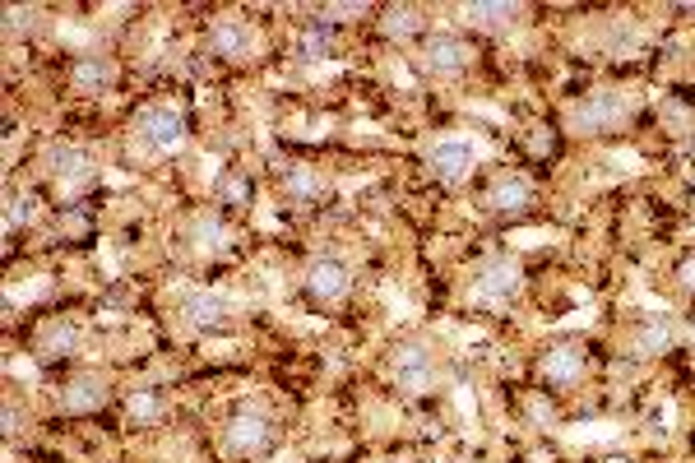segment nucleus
Listing matches in <instances>:
<instances>
[{"mask_svg": "<svg viewBox=\"0 0 695 463\" xmlns=\"http://www.w3.org/2000/svg\"><path fill=\"white\" fill-rule=\"evenodd\" d=\"M390 381L403 399H427L445 385V371H441V352L432 339L409 334L390 348Z\"/></svg>", "mask_w": 695, "mask_h": 463, "instance_id": "obj_1", "label": "nucleus"}, {"mask_svg": "<svg viewBox=\"0 0 695 463\" xmlns=\"http://www.w3.org/2000/svg\"><path fill=\"white\" fill-rule=\"evenodd\" d=\"M186 140H191V121L172 102H149L130 121V148L140 158H172V153L186 148Z\"/></svg>", "mask_w": 695, "mask_h": 463, "instance_id": "obj_2", "label": "nucleus"}, {"mask_svg": "<svg viewBox=\"0 0 695 463\" xmlns=\"http://www.w3.org/2000/svg\"><path fill=\"white\" fill-rule=\"evenodd\" d=\"M274 445H279V422L264 408L241 404L228 422H222V450L232 459H264Z\"/></svg>", "mask_w": 695, "mask_h": 463, "instance_id": "obj_3", "label": "nucleus"}, {"mask_svg": "<svg viewBox=\"0 0 695 463\" xmlns=\"http://www.w3.org/2000/svg\"><path fill=\"white\" fill-rule=\"evenodd\" d=\"M47 181H52L61 205H75L79 195H88V190L98 186V158L88 148L65 144V148H56L52 158H47Z\"/></svg>", "mask_w": 695, "mask_h": 463, "instance_id": "obj_4", "label": "nucleus"}, {"mask_svg": "<svg viewBox=\"0 0 695 463\" xmlns=\"http://www.w3.org/2000/svg\"><path fill=\"white\" fill-rule=\"evenodd\" d=\"M589 376V348L579 339H562V343H547L543 357H537V381L552 394H571L579 389Z\"/></svg>", "mask_w": 695, "mask_h": 463, "instance_id": "obj_5", "label": "nucleus"}, {"mask_svg": "<svg viewBox=\"0 0 695 463\" xmlns=\"http://www.w3.org/2000/svg\"><path fill=\"white\" fill-rule=\"evenodd\" d=\"M417 70L427 79H459L474 70V42L459 33H432L417 47Z\"/></svg>", "mask_w": 695, "mask_h": 463, "instance_id": "obj_6", "label": "nucleus"}, {"mask_svg": "<svg viewBox=\"0 0 695 463\" xmlns=\"http://www.w3.org/2000/svg\"><path fill=\"white\" fill-rule=\"evenodd\" d=\"M302 297L311 306H344L352 297V269L339 260V255H316L306 264V274H302Z\"/></svg>", "mask_w": 695, "mask_h": 463, "instance_id": "obj_7", "label": "nucleus"}, {"mask_svg": "<svg viewBox=\"0 0 695 463\" xmlns=\"http://www.w3.org/2000/svg\"><path fill=\"white\" fill-rule=\"evenodd\" d=\"M626 121H631V98L617 93V88L589 93V98L571 112V125L579 130V135H617Z\"/></svg>", "mask_w": 695, "mask_h": 463, "instance_id": "obj_8", "label": "nucleus"}, {"mask_svg": "<svg viewBox=\"0 0 695 463\" xmlns=\"http://www.w3.org/2000/svg\"><path fill=\"white\" fill-rule=\"evenodd\" d=\"M111 389L117 385H111V376H102V371H75V376L61 385L56 404L65 417H94L111 404Z\"/></svg>", "mask_w": 695, "mask_h": 463, "instance_id": "obj_9", "label": "nucleus"}, {"mask_svg": "<svg viewBox=\"0 0 695 463\" xmlns=\"http://www.w3.org/2000/svg\"><path fill=\"white\" fill-rule=\"evenodd\" d=\"M520 293H524V274H520V264H510V260H487L474 274V288H468V297L478 306H510Z\"/></svg>", "mask_w": 695, "mask_h": 463, "instance_id": "obj_10", "label": "nucleus"}, {"mask_svg": "<svg viewBox=\"0 0 695 463\" xmlns=\"http://www.w3.org/2000/svg\"><path fill=\"white\" fill-rule=\"evenodd\" d=\"M427 167H432L436 181L464 186L468 176H474V167H478V148L468 144V140H441V144L427 153Z\"/></svg>", "mask_w": 695, "mask_h": 463, "instance_id": "obj_11", "label": "nucleus"}, {"mask_svg": "<svg viewBox=\"0 0 695 463\" xmlns=\"http://www.w3.org/2000/svg\"><path fill=\"white\" fill-rule=\"evenodd\" d=\"M209 52H214L218 60H232V65L251 60V52H256V29L246 24V19H237V14L214 19V29H209Z\"/></svg>", "mask_w": 695, "mask_h": 463, "instance_id": "obj_12", "label": "nucleus"}, {"mask_svg": "<svg viewBox=\"0 0 695 463\" xmlns=\"http://www.w3.org/2000/svg\"><path fill=\"white\" fill-rule=\"evenodd\" d=\"M182 320L195 329V334H218V329L232 324V311H228V301H222L218 293L195 288V293L182 297Z\"/></svg>", "mask_w": 695, "mask_h": 463, "instance_id": "obj_13", "label": "nucleus"}, {"mask_svg": "<svg viewBox=\"0 0 695 463\" xmlns=\"http://www.w3.org/2000/svg\"><path fill=\"white\" fill-rule=\"evenodd\" d=\"M75 93H107L111 84H117V60L102 56V52H79L70 60V70H65Z\"/></svg>", "mask_w": 695, "mask_h": 463, "instance_id": "obj_14", "label": "nucleus"}, {"mask_svg": "<svg viewBox=\"0 0 695 463\" xmlns=\"http://www.w3.org/2000/svg\"><path fill=\"white\" fill-rule=\"evenodd\" d=\"M279 186L287 195V205H297V209H311V205L325 200V176L316 167H306V163H283Z\"/></svg>", "mask_w": 695, "mask_h": 463, "instance_id": "obj_15", "label": "nucleus"}, {"mask_svg": "<svg viewBox=\"0 0 695 463\" xmlns=\"http://www.w3.org/2000/svg\"><path fill=\"white\" fill-rule=\"evenodd\" d=\"M533 200H537V190H533L529 176H520V172H501L497 181L487 186V209L491 213H524Z\"/></svg>", "mask_w": 695, "mask_h": 463, "instance_id": "obj_16", "label": "nucleus"}, {"mask_svg": "<svg viewBox=\"0 0 695 463\" xmlns=\"http://www.w3.org/2000/svg\"><path fill=\"white\" fill-rule=\"evenodd\" d=\"M380 33H385V42H427L432 37V24H427V14L413 10V5H390V10H380Z\"/></svg>", "mask_w": 695, "mask_h": 463, "instance_id": "obj_17", "label": "nucleus"}, {"mask_svg": "<svg viewBox=\"0 0 695 463\" xmlns=\"http://www.w3.org/2000/svg\"><path fill=\"white\" fill-rule=\"evenodd\" d=\"M79 352V329L70 320H52L47 329H42V339H37V362L42 366H56L65 357H75Z\"/></svg>", "mask_w": 695, "mask_h": 463, "instance_id": "obj_18", "label": "nucleus"}, {"mask_svg": "<svg viewBox=\"0 0 695 463\" xmlns=\"http://www.w3.org/2000/svg\"><path fill=\"white\" fill-rule=\"evenodd\" d=\"M251 195H256V181H251V172H241V167H228V172H222L218 181H214V205L228 209V213L251 205Z\"/></svg>", "mask_w": 695, "mask_h": 463, "instance_id": "obj_19", "label": "nucleus"}, {"mask_svg": "<svg viewBox=\"0 0 695 463\" xmlns=\"http://www.w3.org/2000/svg\"><path fill=\"white\" fill-rule=\"evenodd\" d=\"M186 241L199 255H218L222 246H228V228H222L218 213H195L191 228H186Z\"/></svg>", "mask_w": 695, "mask_h": 463, "instance_id": "obj_20", "label": "nucleus"}, {"mask_svg": "<svg viewBox=\"0 0 695 463\" xmlns=\"http://www.w3.org/2000/svg\"><path fill=\"white\" fill-rule=\"evenodd\" d=\"M163 412H167L163 389H130V399H126L130 427H159V422H163Z\"/></svg>", "mask_w": 695, "mask_h": 463, "instance_id": "obj_21", "label": "nucleus"}, {"mask_svg": "<svg viewBox=\"0 0 695 463\" xmlns=\"http://www.w3.org/2000/svg\"><path fill=\"white\" fill-rule=\"evenodd\" d=\"M464 19L474 29H491V33H506V29H514L524 19V10L520 5H468L464 10Z\"/></svg>", "mask_w": 695, "mask_h": 463, "instance_id": "obj_22", "label": "nucleus"}, {"mask_svg": "<svg viewBox=\"0 0 695 463\" xmlns=\"http://www.w3.org/2000/svg\"><path fill=\"white\" fill-rule=\"evenodd\" d=\"M663 348H672V329L659 324V320L640 324V334H636V357H654V352H663Z\"/></svg>", "mask_w": 695, "mask_h": 463, "instance_id": "obj_23", "label": "nucleus"}, {"mask_svg": "<svg viewBox=\"0 0 695 463\" xmlns=\"http://www.w3.org/2000/svg\"><path fill=\"white\" fill-rule=\"evenodd\" d=\"M677 278H682V288H695V260H686V264H682Z\"/></svg>", "mask_w": 695, "mask_h": 463, "instance_id": "obj_24", "label": "nucleus"}]
</instances>
